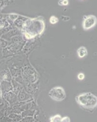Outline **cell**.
Masks as SVG:
<instances>
[{"label":"cell","mask_w":97,"mask_h":122,"mask_svg":"<svg viewBox=\"0 0 97 122\" xmlns=\"http://www.w3.org/2000/svg\"><path fill=\"white\" fill-rule=\"evenodd\" d=\"M78 104L85 108H94L97 105V97L91 92L82 93L76 97Z\"/></svg>","instance_id":"6da1fadb"},{"label":"cell","mask_w":97,"mask_h":122,"mask_svg":"<svg viewBox=\"0 0 97 122\" xmlns=\"http://www.w3.org/2000/svg\"><path fill=\"white\" fill-rule=\"evenodd\" d=\"M44 27L45 26L43 21H41L39 20H33L31 21V23L27 26L26 36L31 35V37H33V36L40 34L44 30Z\"/></svg>","instance_id":"7a4b0ae2"},{"label":"cell","mask_w":97,"mask_h":122,"mask_svg":"<svg viewBox=\"0 0 97 122\" xmlns=\"http://www.w3.org/2000/svg\"><path fill=\"white\" fill-rule=\"evenodd\" d=\"M48 96L55 101H62L65 98L66 94L62 87H55L49 91Z\"/></svg>","instance_id":"3957f363"},{"label":"cell","mask_w":97,"mask_h":122,"mask_svg":"<svg viewBox=\"0 0 97 122\" xmlns=\"http://www.w3.org/2000/svg\"><path fill=\"white\" fill-rule=\"evenodd\" d=\"M96 24V18L94 15L84 17L83 21V28L84 30H88L94 27Z\"/></svg>","instance_id":"277c9868"},{"label":"cell","mask_w":97,"mask_h":122,"mask_svg":"<svg viewBox=\"0 0 97 122\" xmlns=\"http://www.w3.org/2000/svg\"><path fill=\"white\" fill-rule=\"evenodd\" d=\"M77 53H78V55L80 58H83L84 57H86L88 54L87 49L85 47H80L77 50Z\"/></svg>","instance_id":"5b68a950"},{"label":"cell","mask_w":97,"mask_h":122,"mask_svg":"<svg viewBox=\"0 0 97 122\" xmlns=\"http://www.w3.org/2000/svg\"><path fill=\"white\" fill-rule=\"evenodd\" d=\"M61 119H62L61 116H60L59 115H57V116H54L50 118V121H52V122H61Z\"/></svg>","instance_id":"8992f818"},{"label":"cell","mask_w":97,"mask_h":122,"mask_svg":"<svg viewBox=\"0 0 97 122\" xmlns=\"http://www.w3.org/2000/svg\"><path fill=\"white\" fill-rule=\"evenodd\" d=\"M58 21H59V19L57 18V17H55V16H52L51 18H50V19H49V22H50V23H52V24H56V23H58Z\"/></svg>","instance_id":"52a82bcc"},{"label":"cell","mask_w":97,"mask_h":122,"mask_svg":"<svg viewBox=\"0 0 97 122\" xmlns=\"http://www.w3.org/2000/svg\"><path fill=\"white\" fill-rule=\"evenodd\" d=\"M59 5L62 6H66L69 4V1L68 0H60V1L58 2Z\"/></svg>","instance_id":"ba28073f"},{"label":"cell","mask_w":97,"mask_h":122,"mask_svg":"<svg viewBox=\"0 0 97 122\" xmlns=\"http://www.w3.org/2000/svg\"><path fill=\"white\" fill-rule=\"evenodd\" d=\"M84 78H85V75L83 74V73H80V74H79L78 75V79L79 80H83Z\"/></svg>","instance_id":"9c48e42d"},{"label":"cell","mask_w":97,"mask_h":122,"mask_svg":"<svg viewBox=\"0 0 97 122\" xmlns=\"http://www.w3.org/2000/svg\"><path fill=\"white\" fill-rule=\"evenodd\" d=\"M70 119L67 116L62 118V119H61V122H70Z\"/></svg>","instance_id":"30bf717a"},{"label":"cell","mask_w":97,"mask_h":122,"mask_svg":"<svg viewBox=\"0 0 97 122\" xmlns=\"http://www.w3.org/2000/svg\"><path fill=\"white\" fill-rule=\"evenodd\" d=\"M0 95H1V92H0Z\"/></svg>","instance_id":"8fae6325"}]
</instances>
